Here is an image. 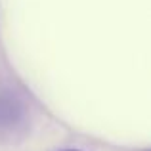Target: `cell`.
<instances>
[{
    "mask_svg": "<svg viewBox=\"0 0 151 151\" xmlns=\"http://www.w3.org/2000/svg\"><path fill=\"white\" fill-rule=\"evenodd\" d=\"M71 151H73V149H71Z\"/></svg>",
    "mask_w": 151,
    "mask_h": 151,
    "instance_id": "6da1fadb",
    "label": "cell"
}]
</instances>
